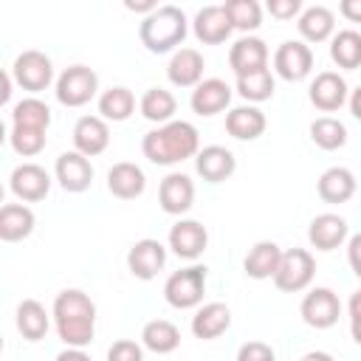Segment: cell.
Returning a JSON list of instances; mask_svg holds the SVG:
<instances>
[{
  "mask_svg": "<svg viewBox=\"0 0 361 361\" xmlns=\"http://www.w3.org/2000/svg\"><path fill=\"white\" fill-rule=\"evenodd\" d=\"M54 319H56V333L68 347H87L96 333V305L87 293L71 288L62 290L54 299Z\"/></svg>",
  "mask_w": 361,
  "mask_h": 361,
  "instance_id": "1",
  "label": "cell"
},
{
  "mask_svg": "<svg viewBox=\"0 0 361 361\" xmlns=\"http://www.w3.org/2000/svg\"><path fill=\"white\" fill-rule=\"evenodd\" d=\"M144 155L158 164V166H169V164H180L192 155L200 152V138L195 124L189 121H169L158 130H149L141 141Z\"/></svg>",
  "mask_w": 361,
  "mask_h": 361,
  "instance_id": "2",
  "label": "cell"
},
{
  "mask_svg": "<svg viewBox=\"0 0 361 361\" xmlns=\"http://www.w3.org/2000/svg\"><path fill=\"white\" fill-rule=\"evenodd\" d=\"M186 14L178 6H158L152 14H147L141 20L138 37L141 45L149 54H166L178 45H183L186 39Z\"/></svg>",
  "mask_w": 361,
  "mask_h": 361,
  "instance_id": "3",
  "label": "cell"
},
{
  "mask_svg": "<svg viewBox=\"0 0 361 361\" xmlns=\"http://www.w3.org/2000/svg\"><path fill=\"white\" fill-rule=\"evenodd\" d=\"M203 293H206V268L203 265L180 268L164 285V299L175 310H189V307L200 305L203 302Z\"/></svg>",
  "mask_w": 361,
  "mask_h": 361,
  "instance_id": "4",
  "label": "cell"
},
{
  "mask_svg": "<svg viewBox=\"0 0 361 361\" xmlns=\"http://www.w3.org/2000/svg\"><path fill=\"white\" fill-rule=\"evenodd\" d=\"M99 90V76L87 65H71L56 79V102L65 107H82L87 104Z\"/></svg>",
  "mask_w": 361,
  "mask_h": 361,
  "instance_id": "5",
  "label": "cell"
},
{
  "mask_svg": "<svg viewBox=\"0 0 361 361\" xmlns=\"http://www.w3.org/2000/svg\"><path fill=\"white\" fill-rule=\"evenodd\" d=\"M313 274H316V259L310 257V251L290 248L282 251V262L274 274V285L285 293H299L313 282Z\"/></svg>",
  "mask_w": 361,
  "mask_h": 361,
  "instance_id": "6",
  "label": "cell"
},
{
  "mask_svg": "<svg viewBox=\"0 0 361 361\" xmlns=\"http://www.w3.org/2000/svg\"><path fill=\"white\" fill-rule=\"evenodd\" d=\"M11 76L23 90L39 93L54 82V65L42 51H23L11 65Z\"/></svg>",
  "mask_w": 361,
  "mask_h": 361,
  "instance_id": "7",
  "label": "cell"
},
{
  "mask_svg": "<svg viewBox=\"0 0 361 361\" xmlns=\"http://www.w3.org/2000/svg\"><path fill=\"white\" fill-rule=\"evenodd\" d=\"M305 324L316 327V330H327L338 322L341 316V302L336 296V290L330 288H313L305 299H302V307H299Z\"/></svg>",
  "mask_w": 361,
  "mask_h": 361,
  "instance_id": "8",
  "label": "cell"
},
{
  "mask_svg": "<svg viewBox=\"0 0 361 361\" xmlns=\"http://www.w3.org/2000/svg\"><path fill=\"white\" fill-rule=\"evenodd\" d=\"M274 71L285 82H302L313 71V51L302 39H288L274 54Z\"/></svg>",
  "mask_w": 361,
  "mask_h": 361,
  "instance_id": "9",
  "label": "cell"
},
{
  "mask_svg": "<svg viewBox=\"0 0 361 361\" xmlns=\"http://www.w3.org/2000/svg\"><path fill=\"white\" fill-rule=\"evenodd\" d=\"M164 265H166V248L152 237L133 243V248L127 251V268L135 279H155Z\"/></svg>",
  "mask_w": 361,
  "mask_h": 361,
  "instance_id": "10",
  "label": "cell"
},
{
  "mask_svg": "<svg viewBox=\"0 0 361 361\" xmlns=\"http://www.w3.org/2000/svg\"><path fill=\"white\" fill-rule=\"evenodd\" d=\"M158 203L166 214H183L195 203V183L183 172H169L158 186Z\"/></svg>",
  "mask_w": 361,
  "mask_h": 361,
  "instance_id": "11",
  "label": "cell"
},
{
  "mask_svg": "<svg viewBox=\"0 0 361 361\" xmlns=\"http://www.w3.org/2000/svg\"><path fill=\"white\" fill-rule=\"evenodd\" d=\"M209 245V231L197 220H178L169 228V248L180 259H197Z\"/></svg>",
  "mask_w": 361,
  "mask_h": 361,
  "instance_id": "12",
  "label": "cell"
},
{
  "mask_svg": "<svg viewBox=\"0 0 361 361\" xmlns=\"http://www.w3.org/2000/svg\"><path fill=\"white\" fill-rule=\"evenodd\" d=\"M228 65L237 76H248L268 68V45L259 37H240L228 51Z\"/></svg>",
  "mask_w": 361,
  "mask_h": 361,
  "instance_id": "13",
  "label": "cell"
},
{
  "mask_svg": "<svg viewBox=\"0 0 361 361\" xmlns=\"http://www.w3.org/2000/svg\"><path fill=\"white\" fill-rule=\"evenodd\" d=\"M195 169L203 180L209 183H223L234 175L237 169V158L231 149L220 147V144H212V147H203L197 155H195Z\"/></svg>",
  "mask_w": 361,
  "mask_h": 361,
  "instance_id": "14",
  "label": "cell"
},
{
  "mask_svg": "<svg viewBox=\"0 0 361 361\" xmlns=\"http://www.w3.org/2000/svg\"><path fill=\"white\" fill-rule=\"evenodd\" d=\"M11 192L25 203L45 200L51 192V175L39 164H20L11 172Z\"/></svg>",
  "mask_w": 361,
  "mask_h": 361,
  "instance_id": "15",
  "label": "cell"
},
{
  "mask_svg": "<svg viewBox=\"0 0 361 361\" xmlns=\"http://www.w3.org/2000/svg\"><path fill=\"white\" fill-rule=\"evenodd\" d=\"M192 31H195V37L203 45H220V42L228 39V34L234 31V25H231V20L226 14V6H203L195 14Z\"/></svg>",
  "mask_w": 361,
  "mask_h": 361,
  "instance_id": "16",
  "label": "cell"
},
{
  "mask_svg": "<svg viewBox=\"0 0 361 361\" xmlns=\"http://www.w3.org/2000/svg\"><path fill=\"white\" fill-rule=\"evenodd\" d=\"M310 104L322 113H333L347 102V82L336 71H322L310 82Z\"/></svg>",
  "mask_w": 361,
  "mask_h": 361,
  "instance_id": "17",
  "label": "cell"
},
{
  "mask_svg": "<svg viewBox=\"0 0 361 361\" xmlns=\"http://www.w3.org/2000/svg\"><path fill=\"white\" fill-rule=\"evenodd\" d=\"M54 172H56L59 186H62L65 192H73V195L85 192V189L90 186V180H93V166H90V161H87L82 152H76V149H73V152H62V155L56 158Z\"/></svg>",
  "mask_w": 361,
  "mask_h": 361,
  "instance_id": "18",
  "label": "cell"
},
{
  "mask_svg": "<svg viewBox=\"0 0 361 361\" xmlns=\"http://www.w3.org/2000/svg\"><path fill=\"white\" fill-rule=\"evenodd\" d=\"M110 144V130L107 121L102 116H82L73 127V147L76 152H82L85 158L102 155Z\"/></svg>",
  "mask_w": 361,
  "mask_h": 361,
  "instance_id": "19",
  "label": "cell"
},
{
  "mask_svg": "<svg viewBox=\"0 0 361 361\" xmlns=\"http://www.w3.org/2000/svg\"><path fill=\"white\" fill-rule=\"evenodd\" d=\"M228 102H231V87L223 79H203L192 90V99H189L197 116H217L228 107Z\"/></svg>",
  "mask_w": 361,
  "mask_h": 361,
  "instance_id": "20",
  "label": "cell"
},
{
  "mask_svg": "<svg viewBox=\"0 0 361 361\" xmlns=\"http://www.w3.org/2000/svg\"><path fill=\"white\" fill-rule=\"evenodd\" d=\"M307 240L316 251H333L347 240V220L338 214H316L307 226Z\"/></svg>",
  "mask_w": 361,
  "mask_h": 361,
  "instance_id": "21",
  "label": "cell"
},
{
  "mask_svg": "<svg viewBox=\"0 0 361 361\" xmlns=\"http://www.w3.org/2000/svg\"><path fill=\"white\" fill-rule=\"evenodd\" d=\"M166 76L175 87H197L203 82V56L195 48H180L166 65Z\"/></svg>",
  "mask_w": 361,
  "mask_h": 361,
  "instance_id": "22",
  "label": "cell"
},
{
  "mask_svg": "<svg viewBox=\"0 0 361 361\" xmlns=\"http://www.w3.org/2000/svg\"><path fill=\"white\" fill-rule=\"evenodd\" d=\"M228 327H231V310L223 302H209L192 316V333L195 338H203V341L220 338Z\"/></svg>",
  "mask_w": 361,
  "mask_h": 361,
  "instance_id": "23",
  "label": "cell"
},
{
  "mask_svg": "<svg viewBox=\"0 0 361 361\" xmlns=\"http://www.w3.org/2000/svg\"><path fill=\"white\" fill-rule=\"evenodd\" d=\"M265 113L254 104H243V107H234L228 110L226 116V133L237 141H254L265 133Z\"/></svg>",
  "mask_w": 361,
  "mask_h": 361,
  "instance_id": "24",
  "label": "cell"
},
{
  "mask_svg": "<svg viewBox=\"0 0 361 361\" xmlns=\"http://www.w3.org/2000/svg\"><path fill=\"white\" fill-rule=\"evenodd\" d=\"M144 186H147V178H144L141 166H135L130 161L113 164L107 172V189L121 200H135L144 192Z\"/></svg>",
  "mask_w": 361,
  "mask_h": 361,
  "instance_id": "25",
  "label": "cell"
},
{
  "mask_svg": "<svg viewBox=\"0 0 361 361\" xmlns=\"http://www.w3.org/2000/svg\"><path fill=\"white\" fill-rule=\"evenodd\" d=\"M279 262H282V248H279L274 240H259V243L248 251L243 268H245V274H248L251 279H274Z\"/></svg>",
  "mask_w": 361,
  "mask_h": 361,
  "instance_id": "26",
  "label": "cell"
},
{
  "mask_svg": "<svg viewBox=\"0 0 361 361\" xmlns=\"http://www.w3.org/2000/svg\"><path fill=\"white\" fill-rule=\"evenodd\" d=\"M296 28L302 34V42H324L336 31V17L327 6H310L299 14Z\"/></svg>",
  "mask_w": 361,
  "mask_h": 361,
  "instance_id": "27",
  "label": "cell"
},
{
  "mask_svg": "<svg viewBox=\"0 0 361 361\" xmlns=\"http://www.w3.org/2000/svg\"><path fill=\"white\" fill-rule=\"evenodd\" d=\"M319 197L324 203H347L355 195V175L347 166H330L319 178Z\"/></svg>",
  "mask_w": 361,
  "mask_h": 361,
  "instance_id": "28",
  "label": "cell"
},
{
  "mask_svg": "<svg viewBox=\"0 0 361 361\" xmlns=\"http://www.w3.org/2000/svg\"><path fill=\"white\" fill-rule=\"evenodd\" d=\"M34 212L23 203H6L0 209V240L6 243H17V240H25L31 231H34Z\"/></svg>",
  "mask_w": 361,
  "mask_h": 361,
  "instance_id": "29",
  "label": "cell"
},
{
  "mask_svg": "<svg viewBox=\"0 0 361 361\" xmlns=\"http://www.w3.org/2000/svg\"><path fill=\"white\" fill-rule=\"evenodd\" d=\"M48 327H51L48 310L37 299H23L20 307H17V330L23 333V338L39 341V338H45Z\"/></svg>",
  "mask_w": 361,
  "mask_h": 361,
  "instance_id": "30",
  "label": "cell"
},
{
  "mask_svg": "<svg viewBox=\"0 0 361 361\" xmlns=\"http://www.w3.org/2000/svg\"><path fill=\"white\" fill-rule=\"evenodd\" d=\"M141 341H144L147 350H152V353H158V355H166V353L178 350V344H180V330H178L172 322H166V319H152V322L144 324Z\"/></svg>",
  "mask_w": 361,
  "mask_h": 361,
  "instance_id": "31",
  "label": "cell"
},
{
  "mask_svg": "<svg viewBox=\"0 0 361 361\" xmlns=\"http://www.w3.org/2000/svg\"><path fill=\"white\" fill-rule=\"evenodd\" d=\"M330 59L344 68V71H355L361 68V34L353 28H344L338 34H333L330 39Z\"/></svg>",
  "mask_w": 361,
  "mask_h": 361,
  "instance_id": "32",
  "label": "cell"
},
{
  "mask_svg": "<svg viewBox=\"0 0 361 361\" xmlns=\"http://www.w3.org/2000/svg\"><path fill=\"white\" fill-rule=\"evenodd\" d=\"M141 116L147 118V121H155V124H169L172 121V116H175V110H178V102H175V96L169 93V90H164V87H149L144 96H141Z\"/></svg>",
  "mask_w": 361,
  "mask_h": 361,
  "instance_id": "33",
  "label": "cell"
},
{
  "mask_svg": "<svg viewBox=\"0 0 361 361\" xmlns=\"http://www.w3.org/2000/svg\"><path fill=\"white\" fill-rule=\"evenodd\" d=\"M133 110H135V96L121 85H116L99 96V113L104 121H124L133 116Z\"/></svg>",
  "mask_w": 361,
  "mask_h": 361,
  "instance_id": "34",
  "label": "cell"
},
{
  "mask_svg": "<svg viewBox=\"0 0 361 361\" xmlns=\"http://www.w3.org/2000/svg\"><path fill=\"white\" fill-rule=\"evenodd\" d=\"M51 124V110L39 99H23L11 110V127H31V130H48Z\"/></svg>",
  "mask_w": 361,
  "mask_h": 361,
  "instance_id": "35",
  "label": "cell"
},
{
  "mask_svg": "<svg viewBox=\"0 0 361 361\" xmlns=\"http://www.w3.org/2000/svg\"><path fill=\"white\" fill-rule=\"evenodd\" d=\"M310 138L316 147L333 152V149H341L347 144V127L333 116H322L310 124Z\"/></svg>",
  "mask_w": 361,
  "mask_h": 361,
  "instance_id": "36",
  "label": "cell"
},
{
  "mask_svg": "<svg viewBox=\"0 0 361 361\" xmlns=\"http://www.w3.org/2000/svg\"><path fill=\"white\" fill-rule=\"evenodd\" d=\"M237 93L245 102H268L274 96V76L271 71H257L248 76H237Z\"/></svg>",
  "mask_w": 361,
  "mask_h": 361,
  "instance_id": "37",
  "label": "cell"
},
{
  "mask_svg": "<svg viewBox=\"0 0 361 361\" xmlns=\"http://www.w3.org/2000/svg\"><path fill=\"white\" fill-rule=\"evenodd\" d=\"M226 6V14H228V20H231V25L234 28H240V31H254V28H259V23H262V8H259V3L257 0H228V3H223Z\"/></svg>",
  "mask_w": 361,
  "mask_h": 361,
  "instance_id": "38",
  "label": "cell"
},
{
  "mask_svg": "<svg viewBox=\"0 0 361 361\" xmlns=\"http://www.w3.org/2000/svg\"><path fill=\"white\" fill-rule=\"evenodd\" d=\"M11 149L23 158H34L45 149V130H31V127H11Z\"/></svg>",
  "mask_w": 361,
  "mask_h": 361,
  "instance_id": "39",
  "label": "cell"
},
{
  "mask_svg": "<svg viewBox=\"0 0 361 361\" xmlns=\"http://www.w3.org/2000/svg\"><path fill=\"white\" fill-rule=\"evenodd\" d=\"M107 361H144V350L133 338H118L107 350Z\"/></svg>",
  "mask_w": 361,
  "mask_h": 361,
  "instance_id": "40",
  "label": "cell"
},
{
  "mask_svg": "<svg viewBox=\"0 0 361 361\" xmlns=\"http://www.w3.org/2000/svg\"><path fill=\"white\" fill-rule=\"evenodd\" d=\"M237 361H276V355L265 341H245L237 350Z\"/></svg>",
  "mask_w": 361,
  "mask_h": 361,
  "instance_id": "41",
  "label": "cell"
},
{
  "mask_svg": "<svg viewBox=\"0 0 361 361\" xmlns=\"http://www.w3.org/2000/svg\"><path fill=\"white\" fill-rule=\"evenodd\" d=\"M268 11L276 20H293L302 11V0H268Z\"/></svg>",
  "mask_w": 361,
  "mask_h": 361,
  "instance_id": "42",
  "label": "cell"
},
{
  "mask_svg": "<svg viewBox=\"0 0 361 361\" xmlns=\"http://www.w3.org/2000/svg\"><path fill=\"white\" fill-rule=\"evenodd\" d=\"M347 259H350V268L361 276V234H353L350 243H347Z\"/></svg>",
  "mask_w": 361,
  "mask_h": 361,
  "instance_id": "43",
  "label": "cell"
},
{
  "mask_svg": "<svg viewBox=\"0 0 361 361\" xmlns=\"http://www.w3.org/2000/svg\"><path fill=\"white\" fill-rule=\"evenodd\" d=\"M338 11H341L344 20L361 23V0H341V3H338Z\"/></svg>",
  "mask_w": 361,
  "mask_h": 361,
  "instance_id": "44",
  "label": "cell"
},
{
  "mask_svg": "<svg viewBox=\"0 0 361 361\" xmlns=\"http://www.w3.org/2000/svg\"><path fill=\"white\" fill-rule=\"evenodd\" d=\"M56 361H90V355L82 353V350H76V347H68V350H62L56 355Z\"/></svg>",
  "mask_w": 361,
  "mask_h": 361,
  "instance_id": "45",
  "label": "cell"
},
{
  "mask_svg": "<svg viewBox=\"0 0 361 361\" xmlns=\"http://www.w3.org/2000/svg\"><path fill=\"white\" fill-rule=\"evenodd\" d=\"M124 6H127L130 11H147V14H152V11L158 8V6L152 3V0H138V3H135V0H127Z\"/></svg>",
  "mask_w": 361,
  "mask_h": 361,
  "instance_id": "46",
  "label": "cell"
},
{
  "mask_svg": "<svg viewBox=\"0 0 361 361\" xmlns=\"http://www.w3.org/2000/svg\"><path fill=\"white\" fill-rule=\"evenodd\" d=\"M355 319H361V290H355L350 296V322H355Z\"/></svg>",
  "mask_w": 361,
  "mask_h": 361,
  "instance_id": "47",
  "label": "cell"
},
{
  "mask_svg": "<svg viewBox=\"0 0 361 361\" xmlns=\"http://www.w3.org/2000/svg\"><path fill=\"white\" fill-rule=\"evenodd\" d=\"M350 110H353V116L361 121V85L353 90V96H350Z\"/></svg>",
  "mask_w": 361,
  "mask_h": 361,
  "instance_id": "48",
  "label": "cell"
},
{
  "mask_svg": "<svg viewBox=\"0 0 361 361\" xmlns=\"http://www.w3.org/2000/svg\"><path fill=\"white\" fill-rule=\"evenodd\" d=\"M299 361H336L330 353H324V350H310V353H305Z\"/></svg>",
  "mask_w": 361,
  "mask_h": 361,
  "instance_id": "49",
  "label": "cell"
},
{
  "mask_svg": "<svg viewBox=\"0 0 361 361\" xmlns=\"http://www.w3.org/2000/svg\"><path fill=\"white\" fill-rule=\"evenodd\" d=\"M11 73H3V93H0V102H8V96H11Z\"/></svg>",
  "mask_w": 361,
  "mask_h": 361,
  "instance_id": "50",
  "label": "cell"
},
{
  "mask_svg": "<svg viewBox=\"0 0 361 361\" xmlns=\"http://www.w3.org/2000/svg\"><path fill=\"white\" fill-rule=\"evenodd\" d=\"M350 333H353V341L361 347V319H355V322H350Z\"/></svg>",
  "mask_w": 361,
  "mask_h": 361,
  "instance_id": "51",
  "label": "cell"
}]
</instances>
